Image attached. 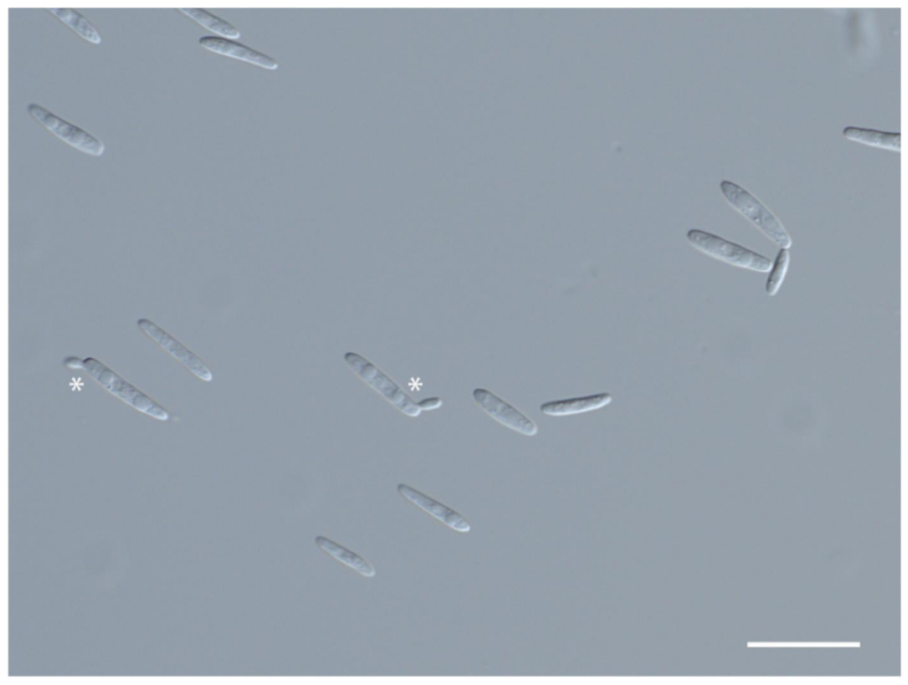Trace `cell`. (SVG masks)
<instances>
[{"label": "cell", "mask_w": 908, "mask_h": 685, "mask_svg": "<svg viewBox=\"0 0 908 685\" xmlns=\"http://www.w3.org/2000/svg\"><path fill=\"white\" fill-rule=\"evenodd\" d=\"M719 188L725 200L779 248L788 249L792 239L779 218L740 185L723 180Z\"/></svg>", "instance_id": "cell-1"}, {"label": "cell", "mask_w": 908, "mask_h": 685, "mask_svg": "<svg viewBox=\"0 0 908 685\" xmlns=\"http://www.w3.org/2000/svg\"><path fill=\"white\" fill-rule=\"evenodd\" d=\"M82 369L106 391L133 409L160 421L169 419L168 412L161 405L99 360L86 357L82 359Z\"/></svg>", "instance_id": "cell-2"}, {"label": "cell", "mask_w": 908, "mask_h": 685, "mask_svg": "<svg viewBox=\"0 0 908 685\" xmlns=\"http://www.w3.org/2000/svg\"><path fill=\"white\" fill-rule=\"evenodd\" d=\"M685 237L697 250L730 265L762 273L771 269L772 261L768 257L716 234L691 229Z\"/></svg>", "instance_id": "cell-3"}, {"label": "cell", "mask_w": 908, "mask_h": 685, "mask_svg": "<svg viewBox=\"0 0 908 685\" xmlns=\"http://www.w3.org/2000/svg\"><path fill=\"white\" fill-rule=\"evenodd\" d=\"M344 361L367 385L405 415L416 417L421 413L418 402L407 394L393 379L364 356L347 352Z\"/></svg>", "instance_id": "cell-4"}, {"label": "cell", "mask_w": 908, "mask_h": 685, "mask_svg": "<svg viewBox=\"0 0 908 685\" xmlns=\"http://www.w3.org/2000/svg\"><path fill=\"white\" fill-rule=\"evenodd\" d=\"M27 112L43 127L72 147L93 156L104 153L105 145L98 138L47 108L36 103H29Z\"/></svg>", "instance_id": "cell-5"}, {"label": "cell", "mask_w": 908, "mask_h": 685, "mask_svg": "<svg viewBox=\"0 0 908 685\" xmlns=\"http://www.w3.org/2000/svg\"><path fill=\"white\" fill-rule=\"evenodd\" d=\"M138 329L160 347L182 363L193 375L205 382L213 379V374L207 365L184 345L148 318L137 320Z\"/></svg>", "instance_id": "cell-6"}, {"label": "cell", "mask_w": 908, "mask_h": 685, "mask_svg": "<svg viewBox=\"0 0 908 685\" xmlns=\"http://www.w3.org/2000/svg\"><path fill=\"white\" fill-rule=\"evenodd\" d=\"M472 396L483 411L501 424L527 436L537 433V425L530 418L491 391L476 387Z\"/></svg>", "instance_id": "cell-7"}, {"label": "cell", "mask_w": 908, "mask_h": 685, "mask_svg": "<svg viewBox=\"0 0 908 685\" xmlns=\"http://www.w3.org/2000/svg\"><path fill=\"white\" fill-rule=\"evenodd\" d=\"M397 492L408 501L442 521L450 528L462 533L471 530V525L458 512L404 483L396 486Z\"/></svg>", "instance_id": "cell-8"}, {"label": "cell", "mask_w": 908, "mask_h": 685, "mask_svg": "<svg viewBox=\"0 0 908 685\" xmlns=\"http://www.w3.org/2000/svg\"><path fill=\"white\" fill-rule=\"evenodd\" d=\"M198 43L203 48L215 53L252 63L266 69L275 70L278 67V63L273 58L233 39L217 35H202L198 39Z\"/></svg>", "instance_id": "cell-9"}, {"label": "cell", "mask_w": 908, "mask_h": 685, "mask_svg": "<svg viewBox=\"0 0 908 685\" xmlns=\"http://www.w3.org/2000/svg\"><path fill=\"white\" fill-rule=\"evenodd\" d=\"M612 399V395L608 393H599L586 396L554 400L542 403L540 410L542 413L552 416H568L600 409L609 404Z\"/></svg>", "instance_id": "cell-10"}, {"label": "cell", "mask_w": 908, "mask_h": 685, "mask_svg": "<svg viewBox=\"0 0 908 685\" xmlns=\"http://www.w3.org/2000/svg\"><path fill=\"white\" fill-rule=\"evenodd\" d=\"M844 137L870 146L900 152L901 133L883 131L857 126H847L842 129Z\"/></svg>", "instance_id": "cell-11"}, {"label": "cell", "mask_w": 908, "mask_h": 685, "mask_svg": "<svg viewBox=\"0 0 908 685\" xmlns=\"http://www.w3.org/2000/svg\"><path fill=\"white\" fill-rule=\"evenodd\" d=\"M315 542L320 549L327 552L329 555L346 565L353 568L361 574L366 577H373L376 574L373 566L364 557L340 545L334 541L323 535H317L315 538Z\"/></svg>", "instance_id": "cell-12"}, {"label": "cell", "mask_w": 908, "mask_h": 685, "mask_svg": "<svg viewBox=\"0 0 908 685\" xmlns=\"http://www.w3.org/2000/svg\"><path fill=\"white\" fill-rule=\"evenodd\" d=\"M47 10L84 40L97 45L101 43L102 38L98 30L79 12L71 8H49Z\"/></svg>", "instance_id": "cell-13"}, {"label": "cell", "mask_w": 908, "mask_h": 685, "mask_svg": "<svg viewBox=\"0 0 908 685\" xmlns=\"http://www.w3.org/2000/svg\"><path fill=\"white\" fill-rule=\"evenodd\" d=\"M178 10L200 26L215 33L217 36L234 40L241 35L240 32L230 22L204 9L180 8Z\"/></svg>", "instance_id": "cell-14"}, {"label": "cell", "mask_w": 908, "mask_h": 685, "mask_svg": "<svg viewBox=\"0 0 908 685\" xmlns=\"http://www.w3.org/2000/svg\"><path fill=\"white\" fill-rule=\"evenodd\" d=\"M790 261L789 251L787 248H779L775 257L765 282L764 290L767 295L774 296L779 290L788 269Z\"/></svg>", "instance_id": "cell-15"}, {"label": "cell", "mask_w": 908, "mask_h": 685, "mask_svg": "<svg viewBox=\"0 0 908 685\" xmlns=\"http://www.w3.org/2000/svg\"><path fill=\"white\" fill-rule=\"evenodd\" d=\"M442 405V400L437 396L424 398L418 402V406L421 411L436 409Z\"/></svg>", "instance_id": "cell-16"}, {"label": "cell", "mask_w": 908, "mask_h": 685, "mask_svg": "<svg viewBox=\"0 0 908 685\" xmlns=\"http://www.w3.org/2000/svg\"><path fill=\"white\" fill-rule=\"evenodd\" d=\"M63 364L68 369L80 370L82 369V359L77 356L69 355L65 357Z\"/></svg>", "instance_id": "cell-17"}]
</instances>
